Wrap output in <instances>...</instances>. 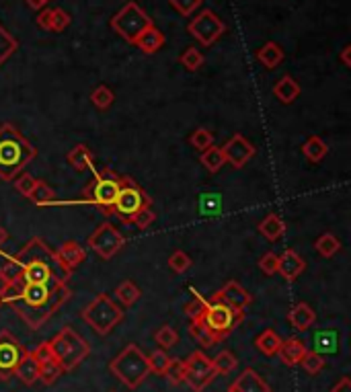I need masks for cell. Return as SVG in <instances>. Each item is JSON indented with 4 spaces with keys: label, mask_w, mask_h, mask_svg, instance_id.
<instances>
[{
    "label": "cell",
    "mask_w": 351,
    "mask_h": 392,
    "mask_svg": "<svg viewBox=\"0 0 351 392\" xmlns=\"http://www.w3.org/2000/svg\"><path fill=\"white\" fill-rule=\"evenodd\" d=\"M281 341H283V339L277 335L274 329H265L263 333L257 335L255 345H257V349H259L263 355L272 358V355H277V351H279V347H281Z\"/></svg>",
    "instance_id": "30"
},
{
    "label": "cell",
    "mask_w": 351,
    "mask_h": 392,
    "mask_svg": "<svg viewBox=\"0 0 351 392\" xmlns=\"http://www.w3.org/2000/svg\"><path fill=\"white\" fill-rule=\"evenodd\" d=\"M216 369L212 366V360L203 351H193L185 362V384L193 392H203L214 380Z\"/></svg>",
    "instance_id": "11"
},
{
    "label": "cell",
    "mask_w": 351,
    "mask_h": 392,
    "mask_svg": "<svg viewBox=\"0 0 351 392\" xmlns=\"http://www.w3.org/2000/svg\"><path fill=\"white\" fill-rule=\"evenodd\" d=\"M115 296H117V300L124 304V306H134L138 300H140V288L132 282V279H126V282H122L117 288H115Z\"/></svg>",
    "instance_id": "36"
},
{
    "label": "cell",
    "mask_w": 351,
    "mask_h": 392,
    "mask_svg": "<svg viewBox=\"0 0 351 392\" xmlns=\"http://www.w3.org/2000/svg\"><path fill=\"white\" fill-rule=\"evenodd\" d=\"M109 392H117V391H109Z\"/></svg>",
    "instance_id": "60"
},
{
    "label": "cell",
    "mask_w": 351,
    "mask_h": 392,
    "mask_svg": "<svg viewBox=\"0 0 351 392\" xmlns=\"http://www.w3.org/2000/svg\"><path fill=\"white\" fill-rule=\"evenodd\" d=\"M37 156V148L13 125H0V179L13 181Z\"/></svg>",
    "instance_id": "3"
},
{
    "label": "cell",
    "mask_w": 351,
    "mask_h": 392,
    "mask_svg": "<svg viewBox=\"0 0 351 392\" xmlns=\"http://www.w3.org/2000/svg\"><path fill=\"white\" fill-rule=\"evenodd\" d=\"M82 320L97 335H109L124 320V310L113 302V298L109 294H99L82 310Z\"/></svg>",
    "instance_id": "7"
},
{
    "label": "cell",
    "mask_w": 351,
    "mask_h": 392,
    "mask_svg": "<svg viewBox=\"0 0 351 392\" xmlns=\"http://www.w3.org/2000/svg\"><path fill=\"white\" fill-rule=\"evenodd\" d=\"M66 160H68V165H70L75 171H89V169L93 167V152L89 150V146H84V144H76V146L68 152Z\"/></svg>",
    "instance_id": "28"
},
{
    "label": "cell",
    "mask_w": 351,
    "mask_h": 392,
    "mask_svg": "<svg viewBox=\"0 0 351 392\" xmlns=\"http://www.w3.org/2000/svg\"><path fill=\"white\" fill-rule=\"evenodd\" d=\"M277 255L276 253H265L261 259H259V267H261V271L265 273V275H274V273H277Z\"/></svg>",
    "instance_id": "54"
},
{
    "label": "cell",
    "mask_w": 351,
    "mask_h": 392,
    "mask_svg": "<svg viewBox=\"0 0 351 392\" xmlns=\"http://www.w3.org/2000/svg\"><path fill=\"white\" fill-rule=\"evenodd\" d=\"M87 245L91 246L101 259L109 261L122 251V246L126 245V236L111 222H103L101 226H97V230L89 236Z\"/></svg>",
    "instance_id": "13"
},
{
    "label": "cell",
    "mask_w": 351,
    "mask_h": 392,
    "mask_svg": "<svg viewBox=\"0 0 351 392\" xmlns=\"http://www.w3.org/2000/svg\"><path fill=\"white\" fill-rule=\"evenodd\" d=\"M314 248H317V253L321 255V257H333V255H337L339 251H341V241L335 236V234H331V232H325V234H321L319 239H317V243H314Z\"/></svg>",
    "instance_id": "35"
},
{
    "label": "cell",
    "mask_w": 351,
    "mask_h": 392,
    "mask_svg": "<svg viewBox=\"0 0 351 392\" xmlns=\"http://www.w3.org/2000/svg\"><path fill=\"white\" fill-rule=\"evenodd\" d=\"M288 320H290V324L296 329V331H308L312 324H314V320H317V315H314V310L306 304V302H300V304H296L290 312H288Z\"/></svg>",
    "instance_id": "23"
},
{
    "label": "cell",
    "mask_w": 351,
    "mask_h": 392,
    "mask_svg": "<svg viewBox=\"0 0 351 392\" xmlns=\"http://www.w3.org/2000/svg\"><path fill=\"white\" fill-rule=\"evenodd\" d=\"M314 351L319 355H333L339 351V333L335 329H323L314 335Z\"/></svg>",
    "instance_id": "24"
},
{
    "label": "cell",
    "mask_w": 351,
    "mask_h": 392,
    "mask_svg": "<svg viewBox=\"0 0 351 392\" xmlns=\"http://www.w3.org/2000/svg\"><path fill=\"white\" fill-rule=\"evenodd\" d=\"M169 364H171V358H169L167 349H154L148 355V366H151V372H154V374L162 376L167 372V368H169Z\"/></svg>",
    "instance_id": "45"
},
{
    "label": "cell",
    "mask_w": 351,
    "mask_h": 392,
    "mask_svg": "<svg viewBox=\"0 0 351 392\" xmlns=\"http://www.w3.org/2000/svg\"><path fill=\"white\" fill-rule=\"evenodd\" d=\"M201 165L208 169L210 172H220V169L226 165L224 154H222V148L210 146L201 152Z\"/></svg>",
    "instance_id": "34"
},
{
    "label": "cell",
    "mask_w": 351,
    "mask_h": 392,
    "mask_svg": "<svg viewBox=\"0 0 351 392\" xmlns=\"http://www.w3.org/2000/svg\"><path fill=\"white\" fill-rule=\"evenodd\" d=\"M25 284H56L68 282L72 273L64 270L56 257V251L44 239H31L15 257Z\"/></svg>",
    "instance_id": "1"
},
{
    "label": "cell",
    "mask_w": 351,
    "mask_h": 392,
    "mask_svg": "<svg viewBox=\"0 0 351 392\" xmlns=\"http://www.w3.org/2000/svg\"><path fill=\"white\" fill-rule=\"evenodd\" d=\"M331 392H351V378H347V376H343L333 388H331Z\"/></svg>",
    "instance_id": "56"
},
{
    "label": "cell",
    "mask_w": 351,
    "mask_h": 392,
    "mask_svg": "<svg viewBox=\"0 0 351 392\" xmlns=\"http://www.w3.org/2000/svg\"><path fill=\"white\" fill-rule=\"evenodd\" d=\"M33 355H35V360L37 362H46V360H51L53 355H51V347H50V341H46V343H39L33 351H31Z\"/></svg>",
    "instance_id": "55"
},
{
    "label": "cell",
    "mask_w": 351,
    "mask_h": 392,
    "mask_svg": "<svg viewBox=\"0 0 351 392\" xmlns=\"http://www.w3.org/2000/svg\"><path fill=\"white\" fill-rule=\"evenodd\" d=\"M56 191L51 189L50 185L46 181H37L35 189L31 191L29 199L35 203V206H50V203H56Z\"/></svg>",
    "instance_id": "37"
},
{
    "label": "cell",
    "mask_w": 351,
    "mask_h": 392,
    "mask_svg": "<svg viewBox=\"0 0 351 392\" xmlns=\"http://www.w3.org/2000/svg\"><path fill=\"white\" fill-rule=\"evenodd\" d=\"M189 142H191V146L203 152L205 148L214 146V134H212L210 129H205V127H200V129H196V132L191 134Z\"/></svg>",
    "instance_id": "48"
},
{
    "label": "cell",
    "mask_w": 351,
    "mask_h": 392,
    "mask_svg": "<svg viewBox=\"0 0 351 392\" xmlns=\"http://www.w3.org/2000/svg\"><path fill=\"white\" fill-rule=\"evenodd\" d=\"M201 319L205 322L208 331L216 337V341L226 339V337L232 333V329L238 324V319H236L234 310H232L228 304H224V302L218 298V294H214L208 300V306H205Z\"/></svg>",
    "instance_id": "10"
},
{
    "label": "cell",
    "mask_w": 351,
    "mask_h": 392,
    "mask_svg": "<svg viewBox=\"0 0 351 392\" xmlns=\"http://www.w3.org/2000/svg\"><path fill=\"white\" fill-rule=\"evenodd\" d=\"M152 19L146 15V11L142 6H138L136 2H127L122 6V11H117L111 17V29L124 37L127 44H136V39L152 27Z\"/></svg>",
    "instance_id": "8"
},
{
    "label": "cell",
    "mask_w": 351,
    "mask_h": 392,
    "mask_svg": "<svg viewBox=\"0 0 351 392\" xmlns=\"http://www.w3.org/2000/svg\"><path fill=\"white\" fill-rule=\"evenodd\" d=\"M302 368L306 369L310 376H317L319 372H323L325 368V360H323V355H319L317 351H306V355L302 358Z\"/></svg>",
    "instance_id": "47"
},
{
    "label": "cell",
    "mask_w": 351,
    "mask_h": 392,
    "mask_svg": "<svg viewBox=\"0 0 351 392\" xmlns=\"http://www.w3.org/2000/svg\"><path fill=\"white\" fill-rule=\"evenodd\" d=\"M257 60L265 66V68H269V70H274L279 66V62L283 60V49L279 44L276 42H267L263 48L257 49Z\"/></svg>",
    "instance_id": "29"
},
{
    "label": "cell",
    "mask_w": 351,
    "mask_h": 392,
    "mask_svg": "<svg viewBox=\"0 0 351 392\" xmlns=\"http://www.w3.org/2000/svg\"><path fill=\"white\" fill-rule=\"evenodd\" d=\"M154 220H156V214L152 212L151 208H146V210L138 212V214H136V216L129 220V224H132V226H136L138 230H144V228H148Z\"/></svg>",
    "instance_id": "53"
},
{
    "label": "cell",
    "mask_w": 351,
    "mask_h": 392,
    "mask_svg": "<svg viewBox=\"0 0 351 392\" xmlns=\"http://www.w3.org/2000/svg\"><path fill=\"white\" fill-rule=\"evenodd\" d=\"M154 341L160 345V349H171V347H175V345L179 343V333H177L171 324H162V327L156 331Z\"/></svg>",
    "instance_id": "44"
},
{
    "label": "cell",
    "mask_w": 351,
    "mask_h": 392,
    "mask_svg": "<svg viewBox=\"0 0 351 392\" xmlns=\"http://www.w3.org/2000/svg\"><path fill=\"white\" fill-rule=\"evenodd\" d=\"M50 347L53 360L60 364V368L64 372H72V369L78 368L91 353V345L87 343L70 327H64L51 339Z\"/></svg>",
    "instance_id": "5"
},
{
    "label": "cell",
    "mask_w": 351,
    "mask_h": 392,
    "mask_svg": "<svg viewBox=\"0 0 351 392\" xmlns=\"http://www.w3.org/2000/svg\"><path fill=\"white\" fill-rule=\"evenodd\" d=\"M212 366H214V369H216V374L226 376V374H230V372L236 369L238 360L232 355V351H220V353L212 360Z\"/></svg>",
    "instance_id": "38"
},
{
    "label": "cell",
    "mask_w": 351,
    "mask_h": 392,
    "mask_svg": "<svg viewBox=\"0 0 351 392\" xmlns=\"http://www.w3.org/2000/svg\"><path fill=\"white\" fill-rule=\"evenodd\" d=\"M111 374L124 382L129 391H136L151 374V366H148V355L138 347L136 343L126 345V349L115 355L109 364Z\"/></svg>",
    "instance_id": "4"
},
{
    "label": "cell",
    "mask_w": 351,
    "mask_h": 392,
    "mask_svg": "<svg viewBox=\"0 0 351 392\" xmlns=\"http://www.w3.org/2000/svg\"><path fill=\"white\" fill-rule=\"evenodd\" d=\"M189 333H191V337L198 341V343L203 347V349H208V347H214V345L218 343L216 341V337L208 331V327H205V322L203 319H193L189 322Z\"/></svg>",
    "instance_id": "33"
},
{
    "label": "cell",
    "mask_w": 351,
    "mask_h": 392,
    "mask_svg": "<svg viewBox=\"0 0 351 392\" xmlns=\"http://www.w3.org/2000/svg\"><path fill=\"white\" fill-rule=\"evenodd\" d=\"M72 21V17L64 11V8H46L39 13V17L35 19L37 27H42L44 31H50V33H62L68 29V25Z\"/></svg>",
    "instance_id": "18"
},
{
    "label": "cell",
    "mask_w": 351,
    "mask_h": 392,
    "mask_svg": "<svg viewBox=\"0 0 351 392\" xmlns=\"http://www.w3.org/2000/svg\"><path fill=\"white\" fill-rule=\"evenodd\" d=\"M274 95H276L283 105H290V103H294L298 95H300V84L296 82V78H292V76H281L279 80L276 82V87H274Z\"/></svg>",
    "instance_id": "25"
},
{
    "label": "cell",
    "mask_w": 351,
    "mask_h": 392,
    "mask_svg": "<svg viewBox=\"0 0 351 392\" xmlns=\"http://www.w3.org/2000/svg\"><path fill=\"white\" fill-rule=\"evenodd\" d=\"M341 62H343L345 68H350L351 66V46H345V48H343V51H341Z\"/></svg>",
    "instance_id": "57"
},
{
    "label": "cell",
    "mask_w": 351,
    "mask_h": 392,
    "mask_svg": "<svg viewBox=\"0 0 351 392\" xmlns=\"http://www.w3.org/2000/svg\"><path fill=\"white\" fill-rule=\"evenodd\" d=\"M13 181H15V189L25 197L31 196V191H33L35 185H37V179H35L33 175H29V172H19Z\"/></svg>",
    "instance_id": "49"
},
{
    "label": "cell",
    "mask_w": 351,
    "mask_h": 392,
    "mask_svg": "<svg viewBox=\"0 0 351 392\" xmlns=\"http://www.w3.org/2000/svg\"><path fill=\"white\" fill-rule=\"evenodd\" d=\"M25 349L11 333H0V380H8Z\"/></svg>",
    "instance_id": "14"
},
{
    "label": "cell",
    "mask_w": 351,
    "mask_h": 392,
    "mask_svg": "<svg viewBox=\"0 0 351 392\" xmlns=\"http://www.w3.org/2000/svg\"><path fill=\"white\" fill-rule=\"evenodd\" d=\"M91 101H93V105L101 109V111H105V109H109L111 105H113V101H115V95H113V91L109 89V87H105V84H99L93 93H91Z\"/></svg>",
    "instance_id": "43"
},
{
    "label": "cell",
    "mask_w": 351,
    "mask_h": 392,
    "mask_svg": "<svg viewBox=\"0 0 351 392\" xmlns=\"http://www.w3.org/2000/svg\"><path fill=\"white\" fill-rule=\"evenodd\" d=\"M151 206V197L146 196L129 177H122V189H120V194L115 197V203L111 208V214H115L124 224H129V220L138 212H142V210H146Z\"/></svg>",
    "instance_id": "9"
},
{
    "label": "cell",
    "mask_w": 351,
    "mask_h": 392,
    "mask_svg": "<svg viewBox=\"0 0 351 392\" xmlns=\"http://www.w3.org/2000/svg\"><path fill=\"white\" fill-rule=\"evenodd\" d=\"M56 257H58V261H60V265L64 270L68 271V273H72L84 261L87 253H84V248L78 245L76 241H66V243H62V245L58 246Z\"/></svg>",
    "instance_id": "20"
},
{
    "label": "cell",
    "mask_w": 351,
    "mask_h": 392,
    "mask_svg": "<svg viewBox=\"0 0 351 392\" xmlns=\"http://www.w3.org/2000/svg\"><path fill=\"white\" fill-rule=\"evenodd\" d=\"M6 239H8V232H6V230H4V228L0 226V246L6 243Z\"/></svg>",
    "instance_id": "59"
},
{
    "label": "cell",
    "mask_w": 351,
    "mask_h": 392,
    "mask_svg": "<svg viewBox=\"0 0 351 392\" xmlns=\"http://www.w3.org/2000/svg\"><path fill=\"white\" fill-rule=\"evenodd\" d=\"M23 288H25L23 277H15V279H8V282H2V284H0V304H15V302H21Z\"/></svg>",
    "instance_id": "31"
},
{
    "label": "cell",
    "mask_w": 351,
    "mask_h": 392,
    "mask_svg": "<svg viewBox=\"0 0 351 392\" xmlns=\"http://www.w3.org/2000/svg\"><path fill=\"white\" fill-rule=\"evenodd\" d=\"M70 298V288L66 282L56 284H25L17 315L23 319L29 329L37 331L56 310Z\"/></svg>",
    "instance_id": "2"
},
{
    "label": "cell",
    "mask_w": 351,
    "mask_h": 392,
    "mask_svg": "<svg viewBox=\"0 0 351 392\" xmlns=\"http://www.w3.org/2000/svg\"><path fill=\"white\" fill-rule=\"evenodd\" d=\"M222 154H224V160L230 167L243 169L253 156H255V146H253L243 134H234L224 146H222Z\"/></svg>",
    "instance_id": "15"
},
{
    "label": "cell",
    "mask_w": 351,
    "mask_h": 392,
    "mask_svg": "<svg viewBox=\"0 0 351 392\" xmlns=\"http://www.w3.org/2000/svg\"><path fill=\"white\" fill-rule=\"evenodd\" d=\"M25 386H33L39 380V362L35 360V355L31 351H25L19 360V364L15 366L13 372Z\"/></svg>",
    "instance_id": "22"
},
{
    "label": "cell",
    "mask_w": 351,
    "mask_h": 392,
    "mask_svg": "<svg viewBox=\"0 0 351 392\" xmlns=\"http://www.w3.org/2000/svg\"><path fill=\"white\" fill-rule=\"evenodd\" d=\"M187 31L200 42L203 48H210L214 46L226 31L224 21L210 8H203L198 17H193L189 25H187Z\"/></svg>",
    "instance_id": "12"
},
{
    "label": "cell",
    "mask_w": 351,
    "mask_h": 392,
    "mask_svg": "<svg viewBox=\"0 0 351 392\" xmlns=\"http://www.w3.org/2000/svg\"><path fill=\"white\" fill-rule=\"evenodd\" d=\"M48 2H50V0H27V4H29L31 8H35V11L44 8V6H46Z\"/></svg>",
    "instance_id": "58"
},
{
    "label": "cell",
    "mask_w": 351,
    "mask_h": 392,
    "mask_svg": "<svg viewBox=\"0 0 351 392\" xmlns=\"http://www.w3.org/2000/svg\"><path fill=\"white\" fill-rule=\"evenodd\" d=\"M64 374V369L60 368V364L51 358V360H46V362H39V380L44 384H53L60 376Z\"/></svg>",
    "instance_id": "39"
},
{
    "label": "cell",
    "mask_w": 351,
    "mask_h": 392,
    "mask_svg": "<svg viewBox=\"0 0 351 392\" xmlns=\"http://www.w3.org/2000/svg\"><path fill=\"white\" fill-rule=\"evenodd\" d=\"M302 154H304L310 163H321L326 154H328V146H326V142L323 138L310 136V138L304 142V146H302Z\"/></svg>",
    "instance_id": "32"
},
{
    "label": "cell",
    "mask_w": 351,
    "mask_h": 392,
    "mask_svg": "<svg viewBox=\"0 0 351 392\" xmlns=\"http://www.w3.org/2000/svg\"><path fill=\"white\" fill-rule=\"evenodd\" d=\"M200 212L203 216H218L222 212V196L220 194H203L200 197Z\"/></svg>",
    "instance_id": "40"
},
{
    "label": "cell",
    "mask_w": 351,
    "mask_h": 392,
    "mask_svg": "<svg viewBox=\"0 0 351 392\" xmlns=\"http://www.w3.org/2000/svg\"><path fill=\"white\" fill-rule=\"evenodd\" d=\"M257 230H259V234H261L263 239L276 243V241H279V239L283 236V232H286V224H283V220H281L277 214H269V216H265L263 220L259 222Z\"/></svg>",
    "instance_id": "27"
},
{
    "label": "cell",
    "mask_w": 351,
    "mask_h": 392,
    "mask_svg": "<svg viewBox=\"0 0 351 392\" xmlns=\"http://www.w3.org/2000/svg\"><path fill=\"white\" fill-rule=\"evenodd\" d=\"M216 294H218V298H220L224 304H228V306L234 310L238 322H243V319H245V310L251 306L253 296L249 294L238 282H234V279L226 282L224 288H222L220 292H216Z\"/></svg>",
    "instance_id": "16"
},
{
    "label": "cell",
    "mask_w": 351,
    "mask_h": 392,
    "mask_svg": "<svg viewBox=\"0 0 351 392\" xmlns=\"http://www.w3.org/2000/svg\"><path fill=\"white\" fill-rule=\"evenodd\" d=\"M169 267L175 271V273H185V271L191 267V257L185 251H175L169 257Z\"/></svg>",
    "instance_id": "50"
},
{
    "label": "cell",
    "mask_w": 351,
    "mask_h": 392,
    "mask_svg": "<svg viewBox=\"0 0 351 392\" xmlns=\"http://www.w3.org/2000/svg\"><path fill=\"white\" fill-rule=\"evenodd\" d=\"M179 62H181V66L187 72H196V70H200L201 66H203V53L198 48H187L181 53Z\"/></svg>",
    "instance_id": "41"
},
{
    "label": "cell",
    "mask_w": 351,
    "mask_h": 392,
    "mask_svg": "<svg viewBox=\"0 0 351 392\" xmlns=\"http://www.w3.org/2000/svg\"><path fill=\"white\" fill-rule=\"evenodd\" d=\"M134 46H138V48L142 49L144 53H148V56H152V53H156L158 49L165 46V35H162V31L160 29H156L154 25L152 27H148L138 39H136V44Z\"/></svg>",
    "instance_id": "26"
},
{
    "label": "cell",
    "mask_w": 351,
    "mask_h": 392,
    "mask_svg": "<svg viewBox=\"0 0 351 392\" xmlns=\"http://www.w3.org/2000/svg\"><path fill=\"white\" fill-rule=\"evenodd\" d=\"M165 378H167V382L171 384V386H179V384H183L185 382V362L183 360H171V364H169V368L167 372L162 374Z\"/></svg>",
    "instance_id": "46"
},
{
    "label": "cell",
    "mask_w": 351,
    "mask_h": 392,
    "mask_svg": "<svg viewBox=\"0 0 351 392\" xmlns=\"http://www.w3.org/2000/svg\"><path fill=\"white\" fill-rule=\"evenodd\" d=\"M306 351H308V347H306V343L302 339L290 337V339L281 341V347H279L277 355H279V360L286 366H298L302 362V358L306 355Z\"/></svg>",
    "instance_id": "21"
},
{
    "label": "cell",
    "mask_w": 351,
    "mask_h": 392,
    "mask_svg": "<svg viewBox=\"0 0 351 392\" xmlns=\"http://www.w3.org/2000/svg\"><path fill=\"white\" fill-rule=\"evenodd\" d=\"M93 171V181L84 187L82 191V199L76 203H93L105 210V214H111V208L115 203V197L122 189V177H117L111 171H99L95 167H91Z\"/></svg>",
    "instance_id": "6"
},
{
    "label": "cell",
    "mask_w": 351,
    "mask_h": 392,
    "mask_svg": "<svg viewBox=\"0 0 351 392\" xmlns=\"http://www.w3.org/2000/svg\"><path fill=\"white\" fill-rule=\"evenodd\" d=\"M205 306H208V300H203L201 296L196 294V298L185 306V317L189 320L193 319H201L203 317V310H205Z\"/></svg>",
    "instance_id": "52"
},
{
    "label": "cell",
    "mask_w": 351,
    "mask_h": 392,
    "mask_svg": "<svg viewBox=\"0 0 351 392\" xmlns=\"http://www.w3.org/2000/svg\"><path fill=\"white\" fill-rule=\"evenodd\" d=\"M277 261H279L277 263V273H281V277L286 282L298 279L304 273V270H306V261L292 248H286L281 255H277Z\"/></svg>",
    "instance_id": "17"
},
{
    "label": "cell",
    "mask_w": 351,
    "mask_h": 392,
    "mask_svg": "<svg viewBox=\"0 0 351 392\" xmlns=\"http://www.w3.org/2000/svg\"><path fill=\"white\" fill-rule=\"evenodd\" d=\"M226 392H272V386L255 372L253 368H247Z\"/></svg>",
    "instance_id": "19"
},
{
    "label": "cell",
    "mask_w": 351,
    "mask_h": 392,
    "mask_svg": "<svg viewBox=\"0 0 351 392\" xmlns=\"http://www.w3.org/2000/svg\"><path fill=\"white\" fill-rule=\"evenodd\" d=\"M169 2H171V6L175 8L179 15H183V17H191V15L200 8L203 0H169Z\"/></svg>",
    "instance_id": "51"
},
{
    "label": "cell",
    "mask_w": 351,
    "mask_h": 392,
    "mask_svg": "<svg viewBox=\"0 0 351 392\" xmlns=\"http://www.w3.org/2000/svg\"><path fill=\"white\" fill-rule=\"evenodd\" d=\"M17 48H19V42L0 25V66L17 51Z\"/></svg>",
    "instance_id": "42"
}]
</instances>
